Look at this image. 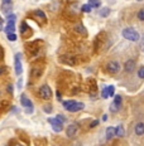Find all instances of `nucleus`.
<instances>
[{"label":"nucleus","mask_w":144,"mask_h":146,"mask_svg":"<svg viewBox=\"0 0 144 146\" xmlns=\"http://www.w3.org/2000/svg\"><path fill=\"white\" fill-rule=\"evenodd\" d=\"M101 96H102V98H108L109 97V92H108V87H105L102 90V93H101Z\"/></svg>","instance_id":"nucleus-26"},{"label":"nucleus","mask_w":144,"mask_h":146,"mask_svg":"<svg viewBox=\"0 0 144 146\" xmlns=\"http://www.w3.org/2000/svg\"><path fill=\"white\" fill-rule=\"evenodd\" d=\"M102 120L106 121V120H108V116H106V115H104V116H102Z\"/></svg>","instance_id":"nucleus-35"},{"label":"nucleus","mask_w":144,"mask_h":146,"mask_svg":"<svg viewBox=\"0 0 144 146\" xmlns=\"http://www.w3.org/2000/svg\"><path fill=\"white\" fill-rule=\"evenodd\" d=\"M20 103H22L24 107H27V108H33L32 101H30V100H29L25 95H22V96H20Z\"/></svg>","instance_id":"nucleus-12"},{"label":"nucleus","mask_w":144,"mask_h":146,"mask_svg":"<svg viewBox=\"0 0 144 146\" xmlns=\"http://www.w3.org/2000/svg\"><path fill=\"white\" fill-rule=\"evenodd\" d=\"M11 9H13L11 4H3V5H1V10H3V13H5L7 15L11 14Z\"/></svg>","instance_id":"nucleus-17"},{"label":"nucleus","mask_w":144,"mask_h":146,"mask_svg":"<svg viewBox=\"0 0 144 146\" xmlns=\"http://www.w3.org/2000/svg\"><path fill=\"white\" fill-rule=\"evenodd\" d=\"M120 106H121V97L119 95H116L115 98H114V102L110 105V111H111V112L118 111V110L120 108Z\"/></svg>","instance_id":"nucleus-9"},{"label":"nucleus","mask_w":144,"mask_h":146,"mask_svg":"<svg viewBox=\"0 0 144 146\" xmlns=\"http://www.w3.org/2000/svg\"><path fill=\"white\" fill-rule=\"evenodd\" d=\"M35 15H37L38 18H41V19L46 23V20H47V19H46V15H44V13H43L42 10H37V11H35Z\"/></svg>","instance_id":"nucleus-21"},{"label":"nucleus","mask_w":144,"mask_h":146,"mask_svg":"<svg viewBox=\"0 0 144 146\" xmlns=\"http://www.w3.org/2000/svg\"><path fill=\"white\" fill-rule=\"evenodd\" d=\"M56 118H58V120H60L62 123H65V121H66V117H65V116H62V115H58Z\"/></svg>","instance_id":"nucleus-29"},{"label":"nucleus","mask_w":144,"mask_h":146,"mask_svg":"<svg viewBox=\"0 0 144 146\" xmlns=\"http://www.w3.org/2000/svg\"><path fill=\"white\" fill-rule=\"evenodd\" d=\"M1 23H3V22H0V30L3 29V24H1Z\"/></svg>","instance_id":"nucleus-37"},{"label":"nucleus","mask_w":144,"mask_h":146,"mask_svg":"<svg viewBox=\"0 0 144 146\" xmlns=\"http://www.w3.org/2000/svg\"><path fill=\"white\" fill-rule=\"evenodd\" d=\"M115 136V127H108L106 129V140H111Z\"/></svg>","instance_id":"nucleus-15"},{"label":"nucleus","mask_w":144,"mask_h":146,"mask_svg":"<svg viewBox=\"0 0 144 146\" xmlns=\"http://www.w3.org/2000/svg\"><path fill=\"white\" fill-rule=\"evenodd\" d=\"M91 9H92V8H91L88 4H85V5H82L81 10L84 11V13H90V11H91Z\"/></svg>","instance_id":"nucleus-22"},{"label":"nucleus","mask_w":144,"mask_h":146,"mask_svg":"<svg viewBox=\"0 0 144 146\" xmlns=\"http://www.w3.org/2000/svg\"><path fill=\"white\" fill-rule=\"evenodd\" d=\"M3 57V50H1V48H0V58Z\"/></svg>","instance_id":"nucleus-36"},{"label":"nucleus","mask_w":144,"mask_h":146,"mask_svg":"<svg viewBox=\"0 0 144 146\" xmlns=\"http://www.w3.org/2000/svg\"><path fill=\"white\" fill-rule=\"evenodd\" d=\"M97 125H99V121L95 120V121H92V122H91L90 126H91V127H95V126H97Z\"/></svg>","instance_id":"nucleus-31"},{"label":"nucleus","mask_w":144,"mask_h":146,"mask_svg":"<svg viewBox=\"0 0 144 146\" xmlns=\"http://www.w3.org/2000/svg\"><path fill=\"white\" fill-rule=\"evenodd\" d=\"M75 30L77 33H80V34H82V35H86L87 34V30H86V28H85L82 24H77V25L75 27Z\"/></svg>","instance_id":"nucleus-16"},{"label":"nucleus","mask_w":144,"mask_h":146,"mask_svg":"<svg viewBox=\"0 0 144 146\" xmlns=\"http://www.w3.org/2000/svg\"><path fill=\"white\" fill-rule=\"evenodd\" d=\"M7 36H8V39H9V40H11V42L17 40V35H15L14 33H13V34H8Z\"/></svg>","instance_id":"nucleus-27"},{"label":"nucleus","mask_w":144,"mask_h":146,"mask_svg":"<svg viewBox=\"0 0 144 146\" xmlns=\"http://www.w3.org/2000/svg\"><path fill=\"white\" fill-rule=\"evenodd\" d=\"M123 36H124L125 39H128V40H131V42H138L139 38H140L139 33H138L134 28H131V27L125 28L124 30H123Z\"/></svg>","instance_id":"nucleus-2"},{"label":"nucleus","mask_w":144,"mask_h":146,"mask_svg":"<svg viewBox=\"0 0 144 146\" xmlns=\"http://www.w3.org/2000/svg\"><path fill=\"white\" fill-rule=\"evenodd\" d=\"M134 131L138 136H143L144 135V123L143 122H138L134 127Z\"/></svg>","instance_id":"nucleus-14"},{"label":"nucleus","mask_w":144,"mask_h":146,"mask_svg":"<svg viewBox=\"0 0 144 146\" xmlns=\"http://www.w3.org/2000/svg\"><path fill=\"white\" fill-rule=\"evenodd\" d=\"M106 71H108L109 73H111V74L118 73L119 71H120V64H119V62H115V60L109 62L108 66H106Z\"/></svg>","instance_id":"nucleus-7"},{"label":"nucleus","mask_w":144,"mask_h":146,"mask_svg":"<svg viewBox=\"0 0 144 146\" xmlns=\"http://www.w3.org/2000/svg\"><path fill=\"white\" fill-rule=\"evenodd\" d=\"M48 122L51 123V126H52V129L54 130L56 132H61L63 130V123L61 122L58 118H48Z\"/></svg>","instance_id":"nucleus-5"},{"label":"nucleus","mask_w":144,"mask_h":146,"mask_svg":"<svg viewBox=\"0 0 144 146\" xmlns=\"http://www.w3.org/2000/svg\"><path fill=\"white\" fill-rule=\"evenodd\" d=\"M109 14H110V9L109 8H104V9H101L100 10V17H102V18L109 17Z\"/></svg>","instance_id":"nucleus-20"},{"label":"nucleus","mask_w":144,"mask_h":146,"mask_svg":"<svg viewBox=\"0 0 144 146\" xmlns=\"http://www.w3.org/2000/svg\"><path fill=\"white\" fill-rule=\"evenodd\" d=\"M7 91L9 93H13V86H11V84H9V86L7 87Z\"/></svg>","instance_id":"nucleus-30"},{"label":"nucleus","mask_w":144,"mask_h":146,"mask_svg":"<svg viewBox=\"0 0 144 146\" xmlns=\"http://www.w3.org/2000/svg\"><path fill=\"white\" fill-rule=\"evenodd\" d=\"M60 62L63 63V64H68V66H73L77 63V58L75 56H71V54H63V56H60Z\"/></svg>","instance_id":"nucleus-3"},{"label":"nucleus","mask_w":144,"mask_h":146,"mask_svg":"<svg viewBox=\"0 0 144 146\" xmlns=\"http://www.w3.org/2000/svg\"><path fill=\"white\" fill-rule=\"evenodd\" d=\"M134 68H135V62H134L133 59H129V60H127L125 62V64H124V69H125V72H133L134 71Z\"/></svg>","instance_id":"nucleus-13"},{"label":"nucleus","mask_w":144,"mask_h":146,"mask_svg":"<svg viewBox=\"0 0 144 146\" xmlns=\"http://www.w3.org/2000/svg\"><path fill=\"white\" fill-rule=\"evenodd\" d=\"M63 107L70 112H77L85 108V105L77 101H65L63 102Z\"/></svg>","instance_id":"nucleus-1"},{"label":"nucleus","mask_w":144,"mask_h":146,"mask_svg":"<svg viewBox=\"0 0 144 146\" xmlns=\"http://www.w3.org/2000/svg\"><path fill=\"white\" fill-rule=\"evenodd\" d=\"M0 22H3V19H1V18H0Z\"/></svg>","instance_id":"nucleus-39"},{"label":"nucleus","mask_w":144,"mask_h":146,"mask_svg":"<svg viewBox=\"0 0 144 146\" xmlns=\"http://www.w3.org/2000/svg\"><path fill=\"white\" fill-rule=\"evenodd\" d=\"M5 71H7V68H5V67H0V76H1Z\"/></svg>","instance_id":"nucleus-32"},{"label":"nucleus","mask_w":144,"mask_h":146,"mask_svg":"<svg viewBox=\"0 0 144 146\" xmlns=\"http://www.w3.org/2000/svg\"><path fill=\"white\" fill-rule=\"evenodd\" d=\"M138 76H139V78L144 80V67H140L139 68V71H138Z\"/></svg>","instance_id":"nucleus-25"},{"label":"nucleus","mask_w":144,"mask_h":146,"mask_svg":"<svg viewBox=\"0 0 144 146\" xmlns=\"http://www.w3.org/2000/svg\"><path fill=\"white\" fill-rule=\"evenodd\" d=\"M88 92H90V96L91 97H94V96H96V93H97V84H96V81H94L92 78H90L88 80Z\"/></svg>","instance_id":"nucleus-10"},{"label":"nucleus","mask_w":144,"mask_h":146,"mask_svg":"<svg viewBox=\"0 0 144 146\" xmlns=\"http://www.w3.org/2000/svg\"><path fill=\"white\" fill-rule=\"evenodd\" d=\"M39 97L43 100H50L52 97V90L48 84H43V86L39 88Z\"/></svg>","instance_id":"nucleus-4"},{"label":"nucleus","mask_w":144,"mask_h":146,"mask_svg":"<svg viewBox=\"0 0 144 146\" xmlns=\"http://www.w3.org/2000/svg\"><path fill=\"white\" fill-rule=\"evenodd\" d=\"M15 146H22V145H20V144H17V145H15Z\"/></svg>","instance_id":"nucleus-38"},{"label":"nucleus","mask_w":144,"mask_h":146,"mask_svg":"<svg viewBox=\"0 0 144 146\" xmlns=\"http://www.w3.org/2000/svg\"><path fill=\"white\" fill-rule=\"evenodd\" d=\"M10 3V0H3V4H9Z\"/></svg>","instance_id":"nucleus-34"},{"label":"nucleus","mask_w":144,"mask_h":146,"mask_svg":"<svg viewBox=\"0 0 144 146\" xmlns=\"http://www.w3.org/2000/svg\"><path fill=\"white\" fill-rule=\"evenodd\" d=\"M77 131H78V125L72 123V125H70V126L67 127L66 133H67V136H68L70 139H72V137H75V136H76Z\"/></svg>","instance_id":"nucleus-8"},{"label":"nucleus","mask_w":144,"mask_h":146,"mask_svg":"<svg viewBox=\"0 0 144 146\" xmlns=\"http://www.w3.org/2000/svg\"><path fill=\"white\" fill-rule=\"evenodd\" d=\"M51 106H47V107H44V111H47V112H51Z\"/></svg>","instance_id":"nucleus-33"},{"label":"nucleus","mask_w":144,"mask_h":146,"mask_svg":"<svg viewBox=\"0 0 144 146\" xmlns=\"http://www.w3.org/2000/svg\"><path fill=\"white\" fill-rule=\"evenodd\" d=\"M20 30H22L23 34H24V32H25V30H28V32H30V29L28 28V27H27V24H25V23H23V24H22V29H20Z\"/></svg>","instance_id":"nucleus-28"},{"label":"nucleus","mask_w":144,"mask_h":146,"mask_svg":"<svg viewBox=\"0 0 144 146\" xmlns=\"http://www.w3.org/2000/svg\"><path fill=\"white\" fill-rule=\"evenodd\" d=\"M14 68H15V74L20 76L23 72V67H22V59H20V54H15L14 57Z\"/></svg>","instance_id":"nucleus-6"},{"label":"nucleus","mask_w":144,"mask_h":146,"mask_svg":"<svg viewBox=\"0 0 144 146\" xmlns=\"http://www.w3.org/2000/svg\"><path fill=\"white\" fill-rule=\"evenodd\" d=\"M87 4L90 5L91 8L97 9V8H100V7H101V0H88Z\"/></svg>","instance_id":"nucleus-18"},{"label":"nucleus","mask_w":144,"mask_h":146,"mask_svg":"<svg viewBox=\"0 0 144 146\" xmlns=\"http://www.w3.org/2000/svg\"><path fill=\"white\" fill-rule=\"evenodd\" d=\"M124 133H125L124 127H123L121 125H119V126L115 129V135H116V136H119V137H123V136H124Z\"/></svg>","instance_id":"nucleus-19"},{"label":"nucleus","mask_w":144,"mask_h":146,"mask_svg":"<svg viewBox=\"0 0 144 146\" xmlns=\"http://www.w3.org/2000/svg\"><path fill=\"white\" fill-rule=\"evenodd\" d=\"M138 19L144 22V9H140V10L138 11Z\"/></svg>","instance_id":"nucleus-24"},{"label":"nucleus","mask_w":144,"mask_h":146,"mask_svg":"<svg viewBox=\"0 0 144 146\" xmlns=\"http://www.w3.org/2000/svg\"><path fill=\"white\" fill-rule=\"evenodd\" d=\"M108 92H109V97L115 96V87L114 86H109L108 87Z\"/></svg>","instance_id":"nucleus-23"},{"label":"nucleus","mask_w":144,"mask_h":146,"mask_svg":"<svg viewBox=\"0 0 144 146\" xmlns=\"http://www.w3.org/2000/svg\"><path fill=\"white\" fill-rule=\"evenodd\" d=\"M138 1H142V0H138Z\"/></svg>","instance_id":"nucleus-40"},{"label":"nucleus","mask_w":144,"mask_h":146,"mask_svg":"<svg viewBox=\"0 0 144 146\" xmlns=\"http://www.w3.org/2000/svg\"><path fill=\"white\" fill-rule=\"evenodd\" d=\"M39 43L41 42H32V43H29L27 45V48H28L32 54H37V52L39 50Z\"/></svg>","instance_id":"nucleus-11"}]
</instances>
